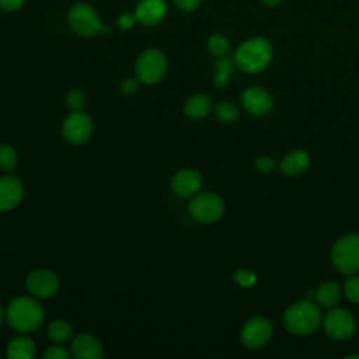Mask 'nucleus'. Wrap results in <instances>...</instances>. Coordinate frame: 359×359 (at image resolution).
<instances>
[{
	"mask_svg": "<svg viewBox=\"0 0 359 359\" xmlns=\"http://www.w3.org/2000/svg\"><path fill=\"white\" fill-rule=\"evenodd\" d=\"M8 325L20 332L35 331L43 320L42 306L32 297L20 296L10 302L6 309Z\"/></svg>",
	"mask_w": 359,
	"mask_h": 359,
	"instance_id": "nucleus-1",
	"label": "nucleus"
},
{
	"mask_svg": "<svg viewBox=\"0 0 359 359\" xmlns=\"http://www.w3.org/2000/svg\"><path fill=\"white\" fill-rule=\"evenodd\" d=\"M272 59V45L265 38H251L244 41L234 53L236 66L250 74L262 72Z\"/></svg>",
	"mask_w": 359,
	"mask_h": 359,
	"instance_id": "nucleus-2",
	"label": "nucleus"
},
{
	"mask_svg": "<svg viewBox=\"0 0 359 359\" xmlns=\"http://www.w3.org/2000/svg\"><path fill=\"white\" fill-rule=\"evenodd\" d=\"M321 323L320 309L310 300L292 304L283 314L285 328L294 335H309Z\"/></svg>",
	"mask_w": 359,
	"mask_h": 359,
	"instance_id": "nucleus-3",
	"label": "nucleus"
},
{
	"mask_svg": "<svg viewBox=\"0 0 359 359\" xmlns=\"http://www.w3.org/2000/svg\"><path fill=\"white\" fill-rule=\"evenodd\" d=\"M331 259L339 272L356 273L359 271V234L342 236L332 247Z\"/></svg>",
	"mask_w": 359,
	"mask_h": 359,
	"instance_id": "nucleus-4",
	"label": "nucleus"
},
{
	"mask_svg": "<svg viewBox=\"0 0 359 359\" xmlns=\"http://www.w3.org/2000/svg\"><path fill=\"white\" fill-rule=\"evenodd\" d=\"M69 24L80 36L90 38L98 32H105L108 27L102 25L95 10L86 3L74 4L69 11Z\"/></svg>",
	"mask_w": 359,
	"mask_h": 359,
	"instance_id": "nucleus-5",
	"label": "nucleus"
},
{
	"mask_svg": "<svg viewBox=\"0 0 359 359\" xmlns=\"http://www.w3.org/2000/svg\"><path fill=\"white\" fill-rule=\"evenodd\" d=\"M189 215L202 223H213L224 213L223 199L213 192L198 194L188 206Z\"/></svg>",
	"mask_w": 359,
	"mask_h": 359,
	"instance_id": "nucleus-6",
	"label": "nucleus"
},
{
	"mask_svg": "<svg viewBox=\"0 0 359 359\" xmlns=\"http://www.w3.org/2000/svg\"><path fill=\"white\" fill-rule=\"evenodd\" d=\"M167 72V59L158 49L144 50L136 62V74L144 84L158 83Z\"/></svg>",
	"mask_w": 359,
	"mask_h": 359,
	"instance_id": "nucleus-7",
	"label": "nucleus"
},
{
	"mask_svg": "<svg viewBox=\"0 0 359 359\" xmlns=\"http://www.w3.org/2000/svg\"><path fill=\"white\" fill-rule=\"evenodd\" d=\"M323 324L325 332L338 341L351 338L356 331V321L353 316L341 307H331V310L325 314Z\"/></svg>",
	"mask_w": 359,
	"mask_h": 359,
	"instance_id": "nucleus-8",
	"label": "nucleus"
},
{
	"mask_svg": "<svg viewBox=\"0 0 359 359\" xmlns=\"http://www.w3.org/2000/svg\"><path fill=\"white\" fill-rule=\"evenodd\" d=\"M93 129V119L81 111H74L65 119L62 133L69 143L83 144L91 137Z\"/></svg>",
	"mask_w": 359,
	"mask_h": 359,
	"instance_id": "nucleus-9",
	"label": "nucleus"
},
{
	"mask_svg": "<svg viewBox=\"0 0 359 359\" xmlns=\"http://www.w3.org/2000/svg\"><path fill=\"white\" fill-rule=\"evenodd\" d=\"M272 324L265 317H252L241 328V341L250 349L264 346L272 338Z\"/></svg>",
	"mask_w": 359,
	"mask_h": 359,
	"instance_id": "nucleus-10",
	"label": "nucleus"
},
{
	"mask_svg": "<svg viewBox=\"0 0 359 359\" xmlns=\"http://www.w3.org/2000/svg\"><path fill=\"white\" fill-rule=\"evenodd\" d=\"M60 280L56 273L48 269H36L27 276V287L36 297H50L59 290Z\"/></svg>",
	"mask_w": 359,
	"mask_h": 359,
	"instance_id": "nucleus-11",
	"label": "nucleus"
},
{
	"mask_svg": "<svg viewBox=\"0 0 359 359\" xmlns=\"http://www.w3.org/2000/svg\"><path fill=\"white\" fill-rule=\"evenodd\" d=\"M241 104L248 114L262 116L272 109L273 98L262 87H248L241 94Z\"/></svg>",
	"mask_w": 359,
	"mask_h": 359,
	"instance_id": "nucleus-12",
	"label": "nucleus"
},
{
	"mask_svg": "<svg viewBox=\"0 0 359 359\" xmlns=\"http://www.w3.org/2000/svg\"><path fill=\"white\" fill-rule=\"evenodd\" d=\"M202 187V177L198 171L191 168L180 170L171 181V188L178 196L187 198L198 194Z\"/></svg>",
	"mask_w": 359,
	"mask_h": 359,
	"instance_id": "nucleus-13",
	"label": "nucleus"
},
{
	"mask_svg": "<svg viewBox=\"0 0 359 359\" xmlns=\"http://www.w3.org/2000/svg\"><path fill=\"white\" fill-rule=\"evenodd\" d=\"M24 188L18 178L6 175L0 178V210H10L20 205Z\"/></svg>",
	"mask_w": 359,
	"mask_h": 359,
	"instance_id": "nucleus-14",
	"label": "nucleus"
},
{
	"mask_svg": "<svg viewBox=\"0 0 359 359\" xmlns=\"http://www.w3.org/2000/svg\"><path fill=\"white\" fill-rule=\"evenodd\" d=\"M167 13L165 0H140L136 7V20L144 25H154L160 22Z\"/></svg>",
	"mask_w": 359,
	"mask_h": 359,
	"instance_id": "nucleus-15",
	"label": "nucleus"
},
{
	"mask_svg": "<svg viewBox=\"0 0 359 359\" xmlns=\"http://www.w3.org/2000/svg\"><path fill=\"white\" fill-rule=\"evenodd\" d=\"M72 353L79 359H100L104 353V349L95 337L90 334H81L73 339Z\"/></svg>",
	"mask_w": 359,
	"mask_h": 359,
	"instance_id": "nucleus-16",
	"label": "nucleus"
},
{
	"mask_svg": "<svg viewBox=\"0 0 359 359\" xmlns=\"http://www.w3.org/2000/svg\"><path fill=\"white\" fill-rule=\"evenodd\" d=\"M310 157L304 150H293L287 153L280 161V170L287 177H294L307 170Z\"/></svg>",
	"mask_w": 359,
	"mask_h": 359,
	"instance_id": "nucleus-17",
	"label": "nucleus"
},
{
	"mask_svg": "<svg viewBox=\"0 0 359 359\" xmlns=\"http://www.w3.org/2000/svg\"><path fill=\"white\" fill-rule=\"evenodd\" d=\"M7 355L11 359H31L35 355V345L28 337H15L7 345Z\"/></svg>",
	"mask_w": 359,
	"mask_h": 359,
	"instance_id": "nucleus-18",
	"label": "nucleus"
},
{
	"mask_svg": "<svg viewBox=\"0 0 359 359\" xmlns=\"http://www.w3.org/2000/svg\"><path fill=\"white\" fill-rule=\"evenodd\" d=\"M210 107H212V101L208 95L196 94L187 101L184 107V112L191 119H202L209 114Z\"/></svg>",
	"mask_w": 359,
	"mask_h": 359,
	"instance_id": "nucleus-19",
	"label": "nucleus"
},
{
	"mask_svg": "<svg viewBox=\"0 0 359 359\" xmlns=\"http://www.w3.org/2000/svg\"><path fill=\"white\" fill-rule=\"evenodd\" d=\"M316 300L324 307H334L341 299V289L335 282H323L316 290Z\"/></svg>",
	"mask_w": 359,
	"mask_h": 359,
	"instance_id": "nucleus-20",
	"label": "nucleus"
},
{
	"mask_svg": "<svg viewBox=\"0 0 359 359\" xmlns=\"http://www.w3.org/2000/svg\"><path fill=\"white\" fill-rule=\"evenodd\" d=\"M234 66H236L234 60H231V59H229V57H226V56L217 59V62L215 63L216 74H215V77H213V83H215L216 87L220 88V87L227 86L229 77H230V74L233 73Z\"/></svg>",
	"mask_w": 359,
	"mask_h": 359,
	"instance_id": "nucleus-21",
	"label": "nucleus"
},
{
	"mask_svg": "<svg viewBox=\"0 0 359 359\" xmlns=\"http://www.w3.org/2000/svg\"><path fill=\"white\" fill-rule=\"evenodd\" d=\"M48 334H49V338L53 339L55 342L63 344V342H67L72 339L73 328L67 321L56 320V321L50 323V325L48 328Z\"/></svg>",
	"mask_w": 359,
	"mask_h": 359,
	"instance_id": "nucleus-22",
	"label": "nucleus"
},
{
	"mask_svg": "<svg viewBox=\"0 0 359 359\" xmlns=\"http://www.w3.org/2000/svg\"><path fill=\"white\" fill-rule=\"evenodd\" d=\"M18 154L10 144H0V168L4 171H13L17 165Z\"/></svg>",
	"mask_w": 359,
	"mask_h": 359,
	"instance_id": "nucleus-23",
	"label": "nucleus"
},
{
	"mask_svg": "<svg viewBox=\"0 0 359 359\" xmlns=\"http://www.w3.org/2000/svg\"><path fill=\"white\" fill-rule=\"evenodd\" d=\"M208 48L210 50L212 55L217 56V57H223L227 56L230 52V43L227 41V38H224L223 35H212L208 41Z\"/></svg>",
	"mask_w": 359,
	"mask_h": 359,
	"instance_id": "nucleus-24",
	"label": "nucleus"
},
{
	"mask_svg": "<svg viewBox=\"0 0 359 359\" xmlns=\"http://www.w3.org/2000/svg\"><path fill=\"white\" fill-rule=\"evenodd\" d=\"M238 109L231 102H220L216 107V118L223 123H233L238 119Z\"/></svg>",
	"mask_w": 359,
	"mask_h": 359,
	"instance_id": "nucleus-25",
	"label": "nucleus"
},
{
	"mask_svg": "<svg viewBox=\"0 0 359 359\" xmlns=\"http://www.w3.org/2000/svg\"><path fill=\"white\" fill-rule=\"evenodd\" d=\"M344 292L348 300H351L352 303H359V276L358 275L352 273V276H349L345 280Z\"/></svg>",
	"mask_w": 359,
	"mask_h": 359,
	"instance_id": "nucleus-26",
	"label": "nucleus"
},
{
	"mask_svg": "<svg viewBox=\"0 0 359 359\" xmlns=\"http://www.w3.org/2000/svg\"><path fill=\"white\" fill-rule=\"evenodd\" d=\"M66 104L73 112L80 111L86 104V95L79 90H72L66 95Z\"/></svg>",
	"mask_w": 359,
	"mask_h": 359,
	"instance_id": "nucleus-27",
	"label": "nucleus"
},
{
	"mask_svg": "<svg viewBox=\"0 0 359 359\" xmlns=\"http://www.w3.org/2000/svg\"><path fill=\"white\" fill-rule=\"evenodd\" d=\"M234 280H236L240 286L248 287V286H252V285L255 283L257 278H255L254 272H251L250 269L241 268V269H238V271L234 273Z\"/></svg>",
	"mask_w": 359,
	"mask_h": 359,
	"instance_id": "nucleus-28",
	"label": "nucleus"
},
{
	"mask_svg": "<svg viewBox=\"0 0 359 359\" xmlns=\"http://www.w3.org/2000/svg\"><path fill=\"white\" fill-rule=\"evenodd\" d=\"M69 356H70V353L65 348L57 346V345L49 346L43 353L45 359H69Z\"/></svg>",
	"mask_w": 359,
	"mask_h": 359,
	"instance_id": "nucleus-29",
	"label": "nucleus"
},
{
	"mask_svg": "<svg viewBox=\"0 0 359 359\" xmlns=\"http://www.w3.org/2000/svg\"><path fill=\"white\" fill-rule=\"evenodd\" d=\"M255 165L257 168L261 171V172H271L273 168H275V161L272 157L269 156H261L257 161H255Z\"/></svg>",
	"mask_w": 359,
	"mask_h": 359,
	"instance_id": "nucleus-30",
	"label": "nucleus"
},
{
	"mask_svg": "<svg viewBox=\"0 0 359 359\" xmlns=\"http://www.w3.org/2000/svg\"><path fill=\"white\" fill-rule=\"evenodd\" d=\"M136 15L135 14H129V13H125L122 14L119 18H118V25L122 28V29H129L135 25L136 22Z\"/></svg>",
	"mask_w": 359,
	"mask_h": 359,
	"instance_id": "nucleus-31",
	"label": "nucleus"
},
{
	"mask_svg": "<svg viewBox=\"0 0 359 359\" xmlns=\"http://www.w3.org/2000/svg\"><path fill=\"white\" fill-rule=\"evenodd\" d=\"M174 3L177 4L178 8L188 13V11H194L195 8H198V6L201 4V0H174Z\"/></svg>",
	"mask_w": 359,
	"mask_h": 359,
	"instance_id": "nucleus-32",
	"label": "nucleus"
},
{
	"mask_svg": "<svg viewBox=\"0 0 359 359\" xmlns=\"http://www.w3.org/2000/svg\"><path fill=\"white\" fill-rule=\"evenodd\" d=\"M121 90H122V93H123V94L130 95V94L136 93V90H137V81H136L135 79L128 77V79H125V80L122 81V84H121Z\"/></svg>",
	"mask_w": 359,
	"mask_h": 359,
	"instance_id": "nucleus-33",
	"label": "nucleus"
},
{
	"mask_svg": "<svg viewBox=\"0 0 359 359\" xmlns=\"http://www.w3.org/2000/svg\"><path fill=\"white\" fill-rule=\"evenodd\" d=\"M25 0H0V7L6 11H15L18 10Z\"/></svg>",
	"mask_w": 359,
	"mask_h": 359,
	"instance_id": "nucleus-34",
	"label": "nucleus"
},
{
	"mask_svg": "<svg viewBox=\"0 0 359 359\" xmlns=\"http://www.w3.org/2000/svg\"><path fill=\"white\" fill-rule=\"evenodd\" d=\"M282 0H262V3L265 4V6H268V7H273V6H276V4H279Z\"/></svg>",
	"mask_w": 359,
	"mask_h": 359,
	"instance_id": "nucleus-35",
	"label": "nucleus"
},
{
	"mask_svg": "<svg viewBox=\"0 0 359 359\" xmlns=\"http://www.w3.org/2000/svg\"><path fill=\"white\" fill-rule=\"evenodd\" d=\"M4 316H6V313H4V309H3V306H1V303H0V324L3 323Z\"/></svg>",
	"mask_w": 359,
	"mask_h": 359,
	"instance_id": "nucleus-36",
	"label": "nucleus"
},
{
	"mask_svg": "<svg viewBox=\"0 0 359 359\" xmlns=\"http://www.w3.org/2000/svg\"><path fill=\"white\" fill-rule=\"evenodd\" d=\"M346 358H348V359H352V358H359V353H352V355H348Z\"/></svg>",
	"mask_w": 359,
	"mask_h": 359,
	"instance_id": "nucleus-37",
	"label": "nucleus"
}]
</instances>
